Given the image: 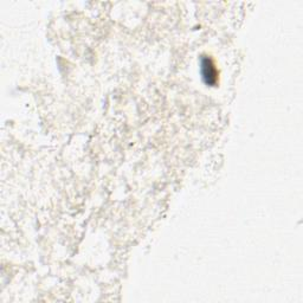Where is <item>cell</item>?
<instances>
[{
  "instance_id": "cell-1",
  "label": "cell",
  "mask_w": 303,
  "mask_h": 303,
  "mask_svg": "<svg viewBox=\"0 0 303 303\" xmlns=\"http://www.w3.org/2000/svg\"><path fill=\"white\" fill-rule=\"evenodd\" d=\"M201 73L205 82L210 85H213L217 82V70L210 58H203L201 60Z\"/></svg>"
}]
</instances>
